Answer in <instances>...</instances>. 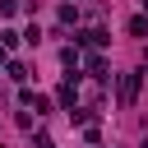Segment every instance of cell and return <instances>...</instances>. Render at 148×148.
<instances>
[{
    "label": "cell",
    "instance_id": "cell-10",
    "mask_svg": "<svg viewBox=\"0 0 148 148\" xmlns=\"http://www.w3.org/2000/svg\"><path fill=\"white\" fill-rule=\"evenodd\" d=\"M0 65H5V51H0Z\"/></svg>",
    "mask_w": 148,
    "mask_h": 148
},
{
    "label": "cell",
    "instance_id": "cell-6",
    "mask_svg": "<svg viewBox=\"0 0 148 148\" xmlns=\"http://www.w3.org/2000/svg\"><path fill=\"white\" fill-rule=\"evenodd\" d=\"M18 37H23V32H14V28H5V32H0V42H5V51H14V46H18Z\"/></svg>",
    "mask_w": 148,
    "mask_h": 148
},
{
    "label": "cell",
    "instance_id": "cell-4",
    "mask_svg": "<svg viewBox=\"0 0 148 148\" xmlns=\"http://www.w3.org/2000/svg\"><path fill=\"white\" fill-rule=\"evenodd\" d=\"M88 74H97V79H106V60H102V56H88Z\"/></svg>",
    "mask_w": 148,
    "mask_h": 148
},
{
    "label": "cell",
    "instance_id": "cell-5",
    "mask_svg": "<svg viewBox=\"0 0 148 148\" xmlns=\"http://www.w3.org/2000/svg\"><path fill=\"white\" fill-rule=\"evenodd\" d=\"M130 37H148V18H143V14L130 18Z\"/></svg>",
    "mask_w": 148,
    "mask_h": 148
},
{
    "label": "cell",
    "instance_id": "cell-7",
    "mask_svg": "<svg viewBox=\"0 0 148 148\" xmlns=\"http://www.w3.org/2000/svg\"><path fill=\"white\" fill-rule=\"evenodd\" d=\"M60 65H65V69H74V65H79V51H74V46H65V51H60Z\"/></svg>",
    "mask_w": 148,
    "mask_h": 148
},
{
    "label": "cell",
    "instance_id": "cell-2",
    "mask_svg": "<svg viewBox=\"0 0 148 148\" xmlns=\"http://www.w3.org/2000/svg\"><path fill=\"white\" fill-rule=\"evenodd\" d=\"M139 83H143V74H125V79H120V102H125V106H134Z\"/></svg>",
    "mask_w": 148,
    "mask_h": 148
},
{
    "label": "cell",
    "instance_id": "cell-3",
    "mask_svg": "<svg viewBox=\"0 0 148 148\" xmlns=\"http://www.w3.org/2000/svg\"><path fill=\"white\" fill-rule=\"evenodd\" d=\"M5 69H9V79H18V83L28 79V65H23V60H5Z\"/></svg>",
    "mask_w": 148,
    "mask_h": 148
},
{
    "label": "cell",
    "instance_id": "cell-8",
    "mask_svg": "<svg viewBox=\"0 0 148 148\" xmlns=\"http://www.w3.org/2000/svg\"><path fill=\"white\" fill-rule=\"evenodd\" d=\"M18 14V0H0V18H14Z\"/></svg>",
    "mask_w": 148,
    "mask_h": 148
},
{
    "label": "cell",
    "instance_id": "cell-9",
    "mask_svg": "<svg viewBox=\"0 0 148 148\" xmlns=\"http://www.w3.org/2000/svg\"><path fill=\"white\" fill-rule=\"evenodd\" d=\"M37 148H56V143H51V139H37Z\"/></svg>",
    "mask_w": 148,
    "mask_h": 148
},
{
    "label": "cell",
    "instance_id": "cell-1",
    "mask_svg": "<svg viewBox=\"0 0 148 148\" xmlns=\"http://www.w3.org/2000/svg\"><path fill=\"white\" fill-rule=\"evenodd\" d=\"M79 42H83V46H92V51H102V46L111 42V32H106V28H83V32H79Z\"/></svg>",
    "mask_w": 148,
    "mask_h": 148
}]
</instances>
